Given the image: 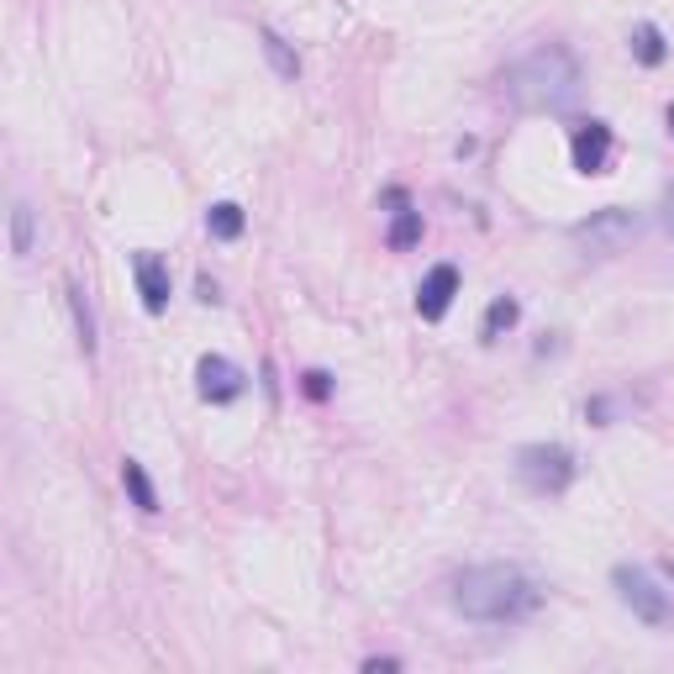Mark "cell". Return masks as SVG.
<instances>
[{
	"label": "cell",
	"instance_id": "cell-21",
	"mask_svg": "<svg viewBox=\"0 0 674 674\" xmlns=\"http://www.w3.org/2000/svg\"><path fill=\"white\" fill-rule=\"evenodd\" d=\"M196 295H201L205 306H216V300H222V295H216V280H205V274L196 280Z\"/></svg>",
	"mask_w": 674,
	"mask_h": 674
},
{
	"label": "cell",
	"instance_id": "cell-8",
	"mask_svg": "<svg viewBox=\"0 0 674 674\" xmlns=\"http://www.w3.org/2000/svg\"><path fill=\"white\" fill-rule=\"evenodd\" d=\"M569 153H575L580 175H606V164H612V127L606 121H580L575 138H569Z\"/></svg>",
	"mask_w": 674,
	"mask_h": 674
},
{
	"label": "cell",
	"instance_id": "cell-11",
	"mask_svg": "<svg viewBox=\"0 0 674 674\" xmlns=\"http://www.w3.org/2000/svg\"><path fill=\"white\" fill-rule=\"evenodd\" d=\"M416 243H422V211L401 205V211L390 216V227H385V248H390V253H411Z\"/></svg>",
	"mask_w": 674,
	"mask_h": 674
},
{
	"label": "cell",
	"instance_id": "cell-10",
	"mask_svg": "<svg viewBox=\"0 0 674 674\" xmlns=\"http://www.w3.org/2000/svg\"><path fill=\"white\" fill-rule=\"evenodd\" d=\"M121 490L132 496V506H138L143 517L158 511V490H153V480H147V470L138 464V459H121Z\"/></svg>",
	"mask_w": 674,
	"mask_h": 674
},
{
	"label": "cell",
	"instance_id": "cell-7",
	"mask_svg": "<svg viewBox=\"0 0 674 674\" xmlns=\"http://www.w3.org/2000/svg\"><path fill=\"white\" fill-rule=\"evenodd\" d=\"M453 295H459V269L433 264L422 274V285H416V317H422V322H442L448 306H453Z\"/></svg>",
	"mask_w": 674,
	"mask_h": 674
},
{
	"label": "cell",
	"instance_id": "cell-13",
	"mask_svg": "<svg viewBox=\"0 0 674 674\" xmlns=\"http://www.w3.org/2000/svg\"><path fill=\"white\" fill-rule=\"evenodd\" d=\"M627 43H632V59L643 63V69H659V63L670 59V43H664V32L653 27V22H638Z\"/></svg>",
	"mask_w": 674,
	"mask_h": 674
},
{
	"label": "cell",
	"instance_id": "cell-9",
	"mask_svg": "<svg viewBox=\"0 0 674 674\" xmlns=\"http://www.w3.org/2000/svg\"><path fill=\"white\" fill-rule=\"evenodd\" d=\"M127 264H132V280H138V295H143V311L158 317L169 306V264L158 253H147V248H138Z\"/></svg>",
	"mask_w": 674,
	"mask_h": 674
},
{
	"label": "cell",
	"instance_id": "cell-20",
	"mask_svg": "<svg viewBox=\"0 0 674 674\" xmlns=\"http://www.w3.org/2000/svg\"><path fill=\"white\" fill-rule=\"evenodd\" d=\"M659 216H664V233L674 237V185H664V196H659Z\"/></svg>",
	"mask_w": 674,
	"mask_h": 674
},
{
	"label": "cell",
	"instance_id": "cell-15",
	"mask_svg": "<svg viewBox=\"0 0 674 674\" xmlns=\"http://www.w3.org/2000/svg\"><path fill=\"white\" fill-rule=\"evenodd\" d=\"M259 43H264V54H269V63H274V74H280L285 85H295V80H300V59H295L291 43H285V37H280L274 27L259 32Z\"/></svg>",
	"mask_w": 674,
	"mask_h": 674
},
{
	"label": "cell",
	"instance_id": "cell-24",
	"mask_svg": "<svg viewBox=\"0 0 674 674\" xmlns=\"http://www.w3.org/2000/svg\"><path fill=\"white\" fill-rule=\"evenodd\" d=\"M664 121H670V132H674V106H670V117H664Z\"/></svg>",
	"mask_w": 674,
	"mask_h": 674
},
{
	"label": "cell",
	"instance_id": "cell-2",
	"mask_svg": "<svg viewBox=\"0 0 674 674\" xmlns=\"http://www.w3.org/2000/svg\"><path fill=\"white\" fill-rule=\"evenodd\" d=\"M580 85H586V69L575 59V48H564V43H537L500 74V90L517 111H564V106H575Z\"/></svg>",
	"mask_w": 674,
	"mask_h": 674
},
{
	"label": "cell",
	"instance_id": "cell-23",
	"mask_svg": "<svg viewBox=\"0 0 674 674\" xmlns=\"http://www.w3.org/2000/svg\"><path fill=\"white\" fill-rule=\"evenodd\" d=\"M664 575H670V580H674V558H670V564H664Z\"/></svg>",
	"mask_w": 674,
	"mask_h": 674
},
{
	"label": "cell",
	"instance_id": "cell-12",
	"mask_svg": "<svg viewBox=\"0 0 674 674\" xmlns=\"http://www.w3.org/2000/svg\"><path fill=\"white\" fill-rule=\"evenodd\" d=\"M243 227H248V216H243V205L237 201H216L211 211H205V233L216 237V243H237Z\"/></svg>",
	"mask_w": 674,
	"mask_h": 674
},
{
	"label": "cell",
	"instance_id": "cell-16",
	"mask_svg": "<svg viewBox=\"0 0 674 674\" xmlns=\"http://www.w3.org/2000/svg\"><path fill=\"white\" fill-rule=\"evenodd\" d=\"M517 317H522L517 295H496V300H490V311H485V327H480V338H485V343H496L506 327H517Z\"/></svg>",
	"mask_w": 674,
	"mask_h": 674
},
{
	"label": "cell",
	"instance_id": "cell-1",
	"mask_svg": "<svg viewBox=\"0 0 674 674\" xmlns=\"http://www.w3.org/2000/svg\"><path fill=\"white\" fill-rule=\"evenodd\" d=\"M453 612L485 622V627H517L543 606V590L522 564H474L464 575H453Z\"/></svg>",
	"mask_w": 674,
	"mask_h": 674
},
{
	"label": "cell",
	"instance_id": "cell-22",
	"mask_svg": "<svg viewBox=\"0 0 674 674\" xmlns=\"http://www.w3.org/2000/svg\"><path fill=\"white\" fill-rule=\"evenodd\" d=\"M364 670H369V674H390V670H401V659H364Z\"/></svg>",
	"mask_w": 674,
	"mask_h": 674
},
{
	"label": "cell",
	"instance_id": "cell-3",
	"mask_svg": "<svg viewBox=\"0 0 674 674\" xmlns=\"http://www.w3.org/2000/svg\"><path fill=\"white\" fill-rule=\"evenodd\" d=\"M569 237L590 259H616V253H627L643 237V216L632 205H601V211H590L586 222H575Z\"/></svg>",
	"mask_w": 674,
	"mask_h": 674
},
{
	"label": "cell",
	"instance_id": "cell-5",
	"mask_svg": "<svg viewBox=\"0 0 674 674\" xmlns=\"http://www.w3.org/2000/svg\"><path fill=\"white\" fill-rule=\"evenodd\" d=\"M612 586H616V595H622V606L638 616V622H648V627H664V622H670V595L653 586L648 569H638V564H616Z\"/></svg>",
	"mask_w": 674,
	"mask_h": 674
},
{
	"label": "cell",
	"instance_id": "cell-14",
	"mask_svg": "<svg viewBox=\"0 0 674 674\" xmlns=\"http://www.w3.org/2000/svg\"><path fill=\"white\" fill-rule=\"evenodd\" d=\"M63 300H69V311H74V332H80V353H95V311H90L85 291H80V280H63Z\"/></svg>",
	"mask_w": 674,
	"mask_h": 674
},
{
	"label": "cell",
	"instance_id": "cell-17",
	"mask_svg": "<svg viewBox=\"0 0 674 674\" xmlns=\"http://www.w3.org/2000/svg\"><path fill=\"white\" fill-rule=\"evenodd\" d=\"M32 243H37V222H32V205H27V201H16V205H11V253H16V259H27Z\"/></svg>",
	"mask_w": 674,
	"mask_h": 674
},
{
	"label": "cell",
	"instance_id": "cell-6",
	"mask_svg": "<svg viewBox=\"0 0 674 674\" xmlns=\"http://www.w3.org/2000/svg\"><path fill=\"white\" fill-rule=\"evenodd\" d=\"M196 390H201V401H211V406H233L237 395L248 390V375L237 369L233 358L205 353L201 364H196Z\"/></svg>",
	"mask_w": 674,
	"mask_h": 674
},
{
	"label": "cell",
	"instance_id": "cell-19",
	"mask_svg": "<svg viewBox=\"0 0 674 674\" xmlns=\"http://www.w3.org/2000/svg\"><path fill=\"white\" fill-rule=\"evenodd\" d=\"M586 416L595 422V427H612V401L606 395H595V401H586Z\"/></svg>",
	"mask_w": 674,
	"mask_h": 674
},
{
	"label": "cell",
	"instance_id": "cell-18",
	"mask_svg": "<svg viewBox=\"0 0 674 674\" xmlns=\"http://www.w3.org/2000/svg\"><path fill=\"white\" fill-rule=\"evenodd\" d=\"M300 385H306V395H311V401H327V395H332V375H327V369H311Z\"/></svg>",
	"mask_w": 674,
	"mask_h": 674
},
{
	"label": "cell",
	"instance_id": "cell-4",
	"mask_svg": "<svg viewBox=\"0 0 674 674\" xmlns=\"http://www.w3.org/2000/svg\"><path fill=\"white\" fill-rule=\"evenodd\" d=\"M575 453L564 448V442H528V448H517V480L528 485L532 496H564L569 485H575Z\"/></svg>",
	"mask_w": 674,
	"mask_h": 674
}]
</instances>
